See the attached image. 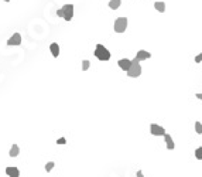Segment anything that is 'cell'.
Here are the masks:
<instances>
[{
  "instance_id": "cell-11",
  "label": "cell",
  "mask_w": 202,
  "mask_h": 177,
  "mask_svg": "<svg viewBox=\"0 0 202 177\" xmlns=\"http://www.w3.org/2000/svg\"><path fill=\"white\" fill-rule=\"evenodd\" d=\"M50 51H51L52 57H54V58H57V57L59 56V45L57 44V43H52V44L50 45Z\"/></svg>"
},
{
  "instance_id": "cell-6",
  "label": "cell",
  "mask_w": 202,
  "mask_h": 177,
  "mask_svg": "<svg viewBox=\"0 0 202 177\" xmlns=\"http://www.w3.org/2000/svg\"><path fill=\"white\" fill-rule=\"evenodd\" d=\"M20 44H21V36H20V33H14L7 40V45H20Z\"/></svg>"
},
{
  "instance_id": "cell-20",
  "label": "cell",
  "mask_w": 202,
  "mask_h": 177,
  "mask_svg": "<svg viewBox=\"0 0 202 177\" xmlns=\"http://www.w3.org/2000/svg\"><path fill=\"white\" fill-rule=\"evenodd\" d=\"M195 63H202V52L195 57Z\"/></svg>"
},
{
  "instance_id": "cell-19",
  "label": "cell",
  "mask_w": 202,
  "mask_h": 177,
  "mask_svg": "<svg viewBox=\"0 0 202 177\" xmlns=\"http://www.w3.org/2000/svg\"><path fill=\"white\" fill-rule=\"evenodd\" d=\"M57 143H58V144H65L66 143V139H65V137H59V139L57 140Z\"/></svg>"
},
{
  "instance_id": "cell-8",
  "label": "cell",
  "mask_w": 202,
  "mask_h": 177,
  "mask_svg": "<svg viewBox=\"0 0 202 177\" xmlns=\"http://www.w3.org/2000/svg\"><path fill=\"white\" fill-rule=\"evenodd\" d=\"M150 57H151V54L148 51H146V50H140V51L136 54V58L139 60V63L140 61H144V60H148Z\"/></svg>"
},
{
  "instance_id": "cell-2",
  "label": "cell",
  "mask_w": 202,
  "mask_h": 177,
  "mask_svg": "<svg viewBox=\"0 0 202 177\" xmlns=\"http://www.w3.org/2000/svg\"><path fill=\"white\" fill-rule=\"evenodd\" d=\"M95 57L98 60H100V61H109L110 60V52H109V50H107L106 47L103 44H98L96 45V48H95Z\"/></svg>"
},
{
  "instance_id": "cell-10",
  "label": "cell",
  "mask_w": 202,
  "mask_h": 177,
  "mask_svg": "<svg viewBox=\"0 0 202 177\" xmlns=\"http://www.w3.org/2000/svg\"><path fill=\"white\" fill-rule=\"evenodd\" d=\"M164 139H165V143H167V149H168V150H173V149L175 148V144H174L173 137L170 136V135H167V133H165V135H164Z\"/></svg>"
},
{
  "instance_id": "cell-12",
  "label": "cell",
  "mask_w": 202,
  "mask_h": 177,
  "mask_svg": "<svg viewBox=\"0 0 202 177\" xmlns=\"http://www.w3.org/2000/svg\"><path fill=\"white\" fill-rule=\"evenodd\" d=\"M18 153H20V148H18L17 144H13L10 149V152H9V155H10V157H17Z\"/></svg>"
},
{
  "instance_id": "cell-16",
  "label": "cell",
  "mask_w": 202,
  "mask_h": 177,
  "mask_svg": "<svg viewBox=\"0 0 202 177\" xmlns=\"http://www.w3.org/2000/svg\"><path fill=\"white\" fill-rule=\"evenodd\" d=\"M89 67H91V61H88V60H84V61H82V71L89 70Z\"/></svg>"
},
{
  "instance_id": "cell-3",
  "label": "cell",
  "mask_w": 202,
  "mask_h": 177,
  "mask_svg": "<svg viewBox=\"0 0 202 177\" xmlns=\"http://www.w3.org/2000/svg\"><path fill=\"white\" fill-rule=\"evenodd\" d=\"M126 72H127V77H130V78L140 77V75H141V67H140V64H139V60H137V58L133 60V61H132V67H130Z\"/></svg>"
},
{
  "instance_id": "cell-5",
  "label": "cell",
  "mask_w": 202,
  "mask_h": 177,
  "mask_svg": "<svg viewBox=\"0 0 202 177\" xmlns=\"http://www.w3.org/2000/svg\"><path fill=\"white\" fill-rule=\"evenodd\" d=\"M150 133L153 136H164L165 135V129L163 126L157 125V123H151L150 125Z\"/></svg>"
},
{
  "instance_id": "cell-7",
  "label": "cell",
  "mask_w": 202,
  "mask_h": 177,
  "mask_svg": "<svg viewBox=\"0 0 202 177\" xmlns=\"http://www.w3.org/2000/svg\"><path fill=\"white\" fill-rule=\"evenodd\" d=\"M118 64H119V67H120L123 71H127L129 68L132 67V61H130L129 58H122V60H119Z\"/></svg>"
},
{
  "instance_id": "cell-23",
  "label": "cell",
  "mask_w": 202,
  "mask_h": 177,
  "mask_svg": "<svg viewBox=\"0 0 202 177\" xmlns=\"http://www.w3.org/2000/svg\"><path fill=\"white\" fill-rule=\"evenodd\" d=\"M4 2H10V0H4Z\"/></svg>"
},
{
  "instance_id": "cell-15",
  "label": "cell",
  "mask_w": 202,
  "mask_h": 177,
  "mask_svg": "<svg viewBox=\"0 0 202 177\" xmlns=\"http://www.w3.org/2000/svg\"><path fill=\"white\" fill-rule=\"evenodd\" d=\"M195 132L198 135H202V123L201 122H195Z\"/></svg>"
},
{
  "instance_id": "cell-18",
  "label": "cell",
  "mask_w": 202,
  "mask_h": 177,
  "mask_svg": "<svg viewBox=\"0 0 202 177\" xmlns=\"http://www.w3.org/2000/svg\"><path fill=\"white\" fill-rule=\"evenodd\" d=\"M195 157L198 159V160H202V146L195 150Z\"/></svg>"
},
{
  "instance_id": "cell-14",
  "label": "cell",
  "mask_w": 202,
  "mask_h": 177,
  "mask_svg": "<svg viewBox=\"0 0 202 177\" xmlns=\"http://www.w3.org/2000/svg\"><path fill=\"white\" fill-rule=\"evenodd\" d=\"M154 7H155V10H157V11L164 13V11H165V3H164V2H155Z\"/></svg>"
},
{
  "instance_id": "cell-4",
  "label": "cell",
  "mask_w": 202,
  "mask_h": 177,
  "mask_svg": "<svg viewBox=\"0 0 202 177\" xmlns=\"http://www.w3.org/2000/svg\"><path fill=\"white\" fill-rule=\"evenodd\" d=\"M113 29L116 33H125L126 29H127V19H126V17H119V19L114 21Z\"/></svg>"
},
{
  "instance_id": "cell-9",
  "label": "cell",
  "mask_w": 202,
  "mask_h": 177,
  "mask_svg": "<svg viewBox=\"0 0 202 177\" xmlns=\"http://www.w3.org/2000/svg\"><path fill=\"white\" fill-rule=\"evenodd\" d=\"M6 174H7L9 177H20V170L14 166L7 167V169H6Z\"/></svg>"
},
{
  "instance_id": "cell-22",
  "label": "cell",
  "mask_w": 202,
  "mask_h": 177,
  "mask_svg": "<svg viewBox=\"0 0 202 177\" xmlns=\"http://www.w3.org/2000/svg\"><path fill=\"white\" fill-rule=\"evenodd\" d=\"M195 96H196L198 99H201V101H202V94H196V95H195Z\"/></svg>"
},
{
  "instance_id": "cell-17",
  "label": "cell",
  "mask_w": 202,
  "mask_h": 177,
  "mask_svg": "<svg viewBox=\"0 0 202 177\" xmlns=\"http://www.w3.org/2000/svg\"><path fill=\"white\" fill-rule=\"evenodd\" d=\"M54 166H55V163H54V162H48L47 164H45V171H47V173H50V171L54 169Z\"/></svg>"
},
{
  "instance_id": "cell-13",
  "label": "cell",
  "mask_w": 202,
  "mask_h": 177,
  "mask_svg": "<svg viewBox=\"0 0 202 177\" xmlns=\"http://www.w3.org/2000/svg\"><path fill=\"white\" fill-rule=\"evenodd\" d=\"M120 4H122V0H110L109 7L112 9V10H118V9L120 7Z\"/></svg>"
},
{
  "instance_id": "cell-21",
  "label": "cell",
  "mask_w": 202,
  "mask_h": 177,
  "mask_svg": "<svg viewBox=\"0 0 202 177\" xmlns=\"http://www.w3.org/2000/svg\"><path fill=\"white\" fill-rule=\"evenodd\" d=\"M137 177H143V171H141V170H139V171H137Z\"/></svg>"
},
{
  "instance_id": "cell-1",
  "label": "cell",
  "mask_w": 202,
  "mask_h": 177,
  "mask_svg": "<svg viewBox=\"0 0 202 177\" xmlns=\"http://www.w3.org/2000/svg\"><path fill=\"white\" fill-rule=\"evenodd\" d=\"M57 14L66 21H71L73 17V4H64L59 10H57Z\"/></svg>"
}]
</instances>
